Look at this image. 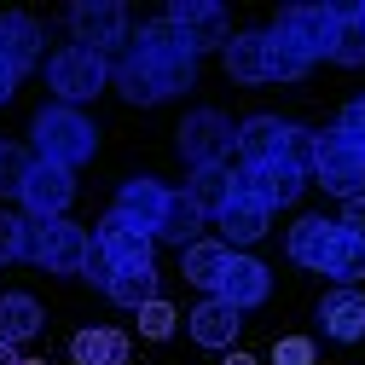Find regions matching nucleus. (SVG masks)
<instances>
[{
    "mask_svg": "<svg viewBox=\"0 0 365 365\" xmlns=\"http://www.w3.org/2000/svg\"><path fill=\"white\" fill-rule=\"evenodd\" d=\"M319 325L331 342H359L365 336V296L359 290H331L319 302Z\"/></svg>",
    "mask_w": 365,
    "mask_h": 365,
    "instance_id": "aec40b11",
    "label": "nucleus"
},
{
    "mask_svg": "<svg viewBox=\"0 0 365 365\" xmlns=\"http://www.w3.org/2000/svg\"><path fill=\"white\" fill-rule=\"evenodd\" d=\"M215 226H220V244L232 250V255H244L250 244H261V238H267L272 209H261V203H250V197H232V203L215 215Z\"/></svg>",
    "mask_w": 365,
    "mask_h": 365,
    "instance_id": "f3484780",
    "label": "nucleus"
},
{
    "mask_svg": "<svg viewBox=\"0 0 365 365\" xmlns=\"http://www.w3.org/2000/svg\"><path fill=\"white\" fill-rule=\"evenodd\" d=\"M336 226H342V232H354V238H365V197H348Z\"/></svg>",
    "mask_w": 365,
    "mask_h": 365,
    "instance_id": "e433bc0d",
    "label": "nucleus"
},
{
    "mask_svg": "<svg viewBox=\"0 0 365 365\" xmlns=\"http://www.w3.org/2000/svg\"><path fill=\"white\" fill-rule=\"evenodd\" d=\"M220 365H261V359H250V354H238V348H226V359Z\"/></svg>",
    "mask_w": 365,
    "mask_h": 365,
    "instance_id": "58836bf2",
    "label": "nucleus"
},
{
    "mask_svg": "<svg viewBox=\"0 0 365 365\" xmlns=\"http://www.w3.org/2000/svg\"><path fill=\"white\" fill-rule=\"evenodd\" d=\"M41 53H47V35H41V24L29 12H0V58H6L18 76L41 64Z\"/></svg>",
    "mask_w": 365,
    "mask_h": 365,
    "instance_id": "dca6fc26",
    "label": "nucleus"
},
{
    "mask_svg": "<svg viewBox=\"0 0 365 365\" xmlns=\"http://www.w3.org/2000/svg\"><path fill=\"white\" fill-rule=\"evenodd\" d=\"M307 70H313V64L290 47V41H279V35L267 29V81H302Z\"/></svg>",
    "mask_w": 365,
    "mask_h": 365,
    "instance_id": "c756f323",
    "label": "nucleus"
},
{
    "mask_svg": "<svg viewBox=\"0 0 365 365\" xmlns=\"http://www.w3.org/2000/svg\"><path fill=\"white\" fill-rule=\"evenodd\" d=\"M354 151H359V157H365V140H359V145H354Z\"/></svg>",
    "mask_w": 365,
    "mask_h": 365,
    "instance_id": "79ce46f5",
    "label": "nucleus"
},
{
    "mask_svg": "<svg viewBox=\"0 0 365 365\" xmlns=\"http://www.w3.org/2000/svg\"><path fill=\"white\" fill-rule=\"evenodd\" d=\"M81 279H93L99 290H110V279H116V267H110V255L87 238V261H81Z\"/></svg>",
    "mask_w": 365,
    "mask_h": 365,
    "instance_id": "72a5a7b5",
    "label": "nucleus"
},
{
    "mask_svg": "<svg viewBox=\"0 0 365 365\" xmlns=\"http://www.w3.org/2000/svg\"><path fill=\"white\" fill-rule=\"evenodd\" d=\"M47 87L58 93V105H70V110H81L93 93H105L110 87V58L105 53H93V47H58V53H47Z\"/></svg>",
    "mask_w": 365,
    "mask_h": 365,
    "instance_id": "7ed1b4c3",
    "label": "nucleus"
},
{
    "mask_svg": "<svg viewBox=\"0 0 365 365\" xmlns=\"http://www.w3.org/2000/svg\"><path fill=\"white\" fill-rule=\"evenodd\" d=\"M70 359L76 365H128V336L122 331H76Z\"/></svg>",
    "mask_w": 365,
    "mask_h": 365,
    "instance_id": "a878e982",
    "label": "nucleus"
},
{
    "mask_svg": "<svg viewBox=\"0 0 365 365\" xmlns=\"http://www.w3.org/2000/svg\"><path fill=\"white\" fill-rule=\"evenodd\" d=\"M215 296H220L226 307L250 313V307H261V302L272 296V272H267L255 255H232V261H226V272H220V284H215Z\"/></svg>",
    "mask_w": 365,
    "mask_h": 365,
    "instance_id": "4468645a",
    "label": "nucleus"
},
{
    "mask_svg": "<svg viewBox=\"0 0 365 365\" xmlns=\"http://www.w3.org/2000/svg\"><path fill=\"white\" fill-rule=\"evenodd\" d=\"M29 145H35L41 163H58V168L76 174L87 157L99 151V128L87 122L81 110H70V105H41L35 122H29Z\"/></svg>",
    "mask_w": 365,
    "mask_h": 365,
    "instance_id": "f03ea898",
    "label": "nucleus"
},
{
    "mask_svg": "<svg viewBox=\"0 0 365 365\" xmlns=\"http://www.w3.org/2000/svg\"><path fill=\"white\" fill-rule=\"evenodd\" d=\"M307 180L313 186H325L331 197H365V157L342 140V133L331 128V133H319L313 140V168H307Z\"/></svg>",
    "mask_w": 365,
    "mask_h": 365,
    "instance_id": "39448f33",
    "label": "nucleus"
},
{
    "mask_svg": "<svg viewBox=\"0 0 365 365\" xmlns=\"http://www.w3.org/2000/svg\"><path fill=\"white\" fill-rule=\"evenodd\" d=\"M272 365H313V342H307V336H284V342H272Z\"/></svg>",
    "mask_w": 365,
    "mask_h": 365,
    "instance_id": "f704fd0d",
    "label": "nucleus"
},
{
    "mask_svg": "<svg viewBox=\"0 0 365 365\" xmlns=\"http://www.w3.org/2000/svg\"><path fill=\"white\" fill-rule=\"evenodd\" d=\"M325 279H336V290H354L365 279V238H354V232L336 238V250L325 261Z\"/></svg>",
    "mask_w": 365,
    "mask_h": 365,
    "instance_id": "bb28decb",
    "label": "nucleus"
},
{
    "mask_svg": "<svg viewBox=\"0 0 365 365\" xmlns=\"http://www.w3.org/2000/svg\"><path fill=\"white\" fill-rule=\"evenodd\" d=\"M18 203H24V220H64V209L76 203V174L35 157L18 186Z\"/></svg>",
    "mask_w": 365,
    "mask_h": 365,
    "instance_id": "6e6552de",
    "label": "nucleus"
},
{
    "mask_svg": "<svg viewBox=\"0 0 365 365\" xmlns=\"http://www.w3.org/2000/svg\"><path fill=\"white\" fill-rule=\"evenodd\" d=\"M41 325H47V313H41V302L29 296V290H6L0 296V342H29V336H41Z\"/></svg>",
    "mask_w": 365,
    "mask_h": 365,
    "instance_id": "5701e85b",
    "label": "nucleus"
},
{
    "mask_svg": "<svg viewBox=\"0 0 365 365\" xmlns=\"http://www.w3.org/2000/svg\"><path fill=\"white\" fill-rule=\"evenodd\" d=\"M0 157H6V145H0Z\"/></svg>",
    "mask_w": 365,
    "mask_h": 365,
    "instance_id": "37998d69",
    "label": "nucleus"
},
{
    "mask_svg": "<svg viewBox=\"0 0 365 365\" xmlns=\"http://www.w3.org/2000/svg\"><path fill=\"white\" fill-rule=\"evenodd\" d=\"M336 133H342L348 145H359V140H365V93H359V99H348V105L336 110Z\"/></svg>",
    "mask_w": 365,
    "mask_h": 365,
    "instance_id": "473e14b6",
    "label": "nucleus"
},
{
    "mask_svg": "<svg viewBox=\"0 0 365 365\" xmlns=\"http://www.w3.org/2000/svg\"><path fill=\"white\" fill-rule=\"evenodd\" d=\"M284 133H290V122H279V116H244L238 133H232V151L244 163H267V157H279Z\"/></svg>",
    "mask_w": 365,
    "mask_h": 365,
    "instance_id": "412c9836",
    "label": "nucleus"
},
{
    "mask_svg": "<svg viewBox=\"0 0 365 365\" xmlns=\"http://www.w3.org/2000/svg\"><path fill=\"white\" fill-rule=\"evenodd\" d=\"M163 24H168L180 41H186L197 58L232 41V18H226V6H215V0H180V6L163 12Z\"/></svg>",
    "mask_w": 365,
    "mask_h": 365,
    "instance_id": "1a4fd4ad",
    "label": "nucleus"
},
{
    "mask_svg": "<svg viewBox=\"0 0 365 365\" xmlns=\"http://www.w3.org/2000/svg\"><path fill=\"white\" fill-rule=\"evenodd\" d=\"M336 64L359 70L365 64V0H354V6H342V35H336Z\"/></svg>",
    "mask_w": 365,
    "mask_h": 365,
    "instance_id": "cd10ccee",
    "label": "nucleus"
},
{
    "mask_svg": "<svg viewBox=\"0 0 365 365\" xmlns=\"http://www.w3.org/2000/svg\"><path fill=\"white\" fill-rule=\"evenodd\" d=\"M110 81L128 105H163L186 87H197V53L157 18L140 35H128V53L110 64Z\"/></svg>",
    "mask_w": 365,
    "mask_h": 365,
    "instance_id": "f257e3e1",
    "label": "nucleus"
},
{
    "mask_svg": "<svg viewBox=\"0 0 365 365\" xmlns=\"http://www.w3.org/2000/svg\"><path fill=\"white\" fill-rule=\"evenodd\" d=\"M336 238H342V226H336V220H325V215H307V220H296V226H290L284 250H290V261H296V267H307V272H325V261H331Z\"/></svg>",
    "mask_w": 365,
    "mask_h": 365,
    "instance_id": "2eb2a0df",
    "label": "nucleus"
},
{
    "mask_svg": "<svg viewBox=\"0 0 365 365\" xmlns=\"http://www.w3.org/2000/svg\"><path fill=\"white\" fill-rule=\"evenodd\" d=\"M105 296H110L116 307H133V313H140L145 302H157V267H140V272H116Z\"/></svg>",
    "mask_w": 365,
    "mask_h": 365,
    "instance_id": "c85d7f7f",
    "label": "nucleus"
},
{
    "mask_svg": "<svg viewBox=\"0 0 365 365\" xmlns=\"http://www.w3.org/2000/svg\"><path fill=\"white\" fill-rule=\"evenodd\" d=\"M238 307H226L220 296H209V302H197L192 313H186V331H192V342H203V348H232L238 342Z\"/></svg>",
    "mask_w": 365,
    "mask_h": 365,
    "instance_id": "6ab92c4d",
    "label": "nucleus"
},
{
    "mask_svg": "<svg viewBox=\"0 0 365 365\" xmlns=\"http://www.w3.org/2000/svg\"><path fill=\"white\" fill-rule=\"evenodd\" d=\"M220 64L238 87H267V29H238L220 47Z\"/></svg>",
    "mask_w": 365,
    "mask_h": 365,
    "instance_id": "a211bd4d",
    "label": "nucleus"
},
{
    "mask_svg": "<svg viewBox=\"0 0 365 365\" xmlns=\"http://www.w3.org/2000/svg\"><path fill=\"white\" fill-rule=\"evenodd\" d=\"M70 29H76V47H93V53H128V6L116 0H81L70 6Z\"/></svg>",
    "mask_w": 365,
    "mask_h": 365,
    "instance_id": "9b49d317",
    "label": "nucleus"
},
{
    "mask_svg": "<svg viewBox=\"0 0 365 365\" xmlns=\"http://www.w3.org/2000/svg\"><path fill=\"white\" fill-rule=\"evenodd\" d=\"M197 232H203V215H197V203H192L186 192H168V203H163V226H157V244L186 250V244H197Z\"/></svg>",
    "mask_w": 365,
    "mask_h": 365,
    "instance_id": "393cba45",
    "label": "nucleus"
},
{
    "mask_svg": "<svg viewBox=\"0 0 365 365\" xmlns=\"http://www.w3.org/2000/svg\"><path fill=\"white\" fill-rule=\"evenodd\" d=\"M0 365H18V348L12 342H0Z\"/></svg>",
    "mask_w": 365,
    "mask_h": 365,
    "instance_id": "ea45409f",
    "label": "nucleus"
},
{
    "mask_svg": "<svg viewBox=\"0 0 365 365\" xmlns=\"http://www.w3.org/2000/svg\"><path fill=\"white\" fill-rule=\"evenodd\" d=\"M29 163H35V157H24V151L6 145V157H0V192H18V186H24V174H29Z\"/></svg>",
    "mask_w": 365,
    "mask_h": 365,
    "instance_id": "c9c22d12",
    "label": "nucleus"
},
{
    "mask_svg": "<svg viewBox=\"0 0 365 365\" xmlns=\"http://www.w3.org/2000/svg\"><path fill=\"white\" fill-rule=\"evenodd\" d=\"M163 203H168V186H163V180H151V174H133V180H122V192H116L110 215H122V220L133 226V232L157 238V226H163Z\"/></svg>",
    "mask_w": 365,
    "mask_h": 365,
    "instance_id": "f8f14e48",
    "label": "nucleus"
},
{
    "mask_svg": "<svg viewBox=\"0 0 365 365\" xmlns=\"http://www.w3.org/2000/svg\"><path fill=\"white\" fill-rule=\"evenodd\" d=\"M186 197L197 203V215H203V220H215L226 203H232V163L192 168V180H186Z\"/></svg>",
    "mask_w": 365,
    "mask_h": 365,
    "instance_id": "b1692460",
    "label": "nucleus"
},
{
    "mask_svg": "<svg viewBox=\"0 0 365 365\" xmlns=\"http://www.w3.org/2000/svg\"><path fill=\"white\" fill-rule=\"evenodd\" d=\"M272 35L290 41V47L319 64V58H331L336 53V35H342V6H284L279 24H272Z\"/></svg>",
    "mask_w": 365,
    "mask_h": 365,
    "instance_id": "20e7f679",
    "label": "nucleus"
},
{
    "mask_svg": "<svg viewBox=\"0 0 365 365\" xmlns=\"http://www.w3.org/2000/svg\"><path fill=\"white\" fill-rule=\"evenodd\" d=\"M174 133H180V157H186L192 168H215V163L232 157V133H238V128L226 122L220 110L203 105V110H192L186 122H180Z\"/></svg>",
    "mask_w": 365,
    "mask_h": 365,
    "instance_id": "9d476101",
    "label": "nucleus"
},
{
    "mask_svg": "<svg viewBox=\"0 0 365 365\" xmlns=\"http://www.w3.org/2000/svg\"><path fill=\"white\" fill-rule=\"evenodd\" d=\"M307 192V174L279 163V157H267V163H238L232 168V197H250L261 209H290L296 197Z\"/></svg>",
    "mask_w": 365,
    "mask_h": 365,
    "instance_id": "423d86ee",
    "label": "nucleus"
},
{
    "mask_svg": "<svg viewBox=\"0 0 365 365\" xmlns=\"http://www.w3.org/2000/svg\"><path fill=\"white\" fill-rule=\"evenodd\" d=\"M93 244L110 255V267H116V272H140V267H157V261H151V255H157V238L133 232V226H128L122 215H105V220H99Z\"/></svg>",
    "mask_w": 365,
    "mask_h": 365,
    "instance_id": "ddd939ff",
    "label": "nucleus"
},
{
    "mask_svg": "<svg viewBox=\"0 0 365 365\" xmlns=\"http://www.w3.org/2000/svg\"><path fill=\"white\" fill-rule=\"evenodd\" d=\"M18 365H47V359H18Z\"/></svg>",
    "mask_w": 365,
    "mask_h": 365,
    "instance_id": "a19ab883",
    "label": "nucleus"
},
{
    "mask_svg": "<svg viewBox=\"0 0 365 365\" xmlns=\"http://www.w3.org/2000/svg\"><path fill=\"white\" fill-rule=\"evenodd\" d=\"M24 261L47 267V272H81V261H87V232H81L76 220H29Z\"/></svg>",
    "mask_w": 365,
    "mask_h": 365,
    "instance_id": "0eeeda50",
    "label": "nucleus"
},
{
    "mask_svg": "<svg viewBox=\"0 0 365 365\" xmlns=\"http://www.w3.org/2000/svg\"><path fill=\"white\" fill-rule=\"evenodd\" d=\"M18 81H24V76H18V70H12L6 58H0V105H6V99L18 93Z\"/></svg>",
    "mask_w": 365,
    "mask_h": 365,
    "instance_id": "4c0bfd02",
    "label": "nucleus"
},
{
    "mask_svg": "<svg viewBox=\"0 0 365 365\" xmlns=\"http://www.w3.org/2000/svg\"><path fill=\"white\" fill-rule=\"evenodd\" d=\"M226 261H232V250H226L220 238H197V244L180 250V272H186V284H197V290H209V296H215V284H220Z\"/></svg>",
    "mask_w": 365,
    "mask_h": 365,
    "instance_id": "4be33fe9",
    "label": "nucleus"
},
{
    "mask_svg": "<svg viewBox=\"0 0 365 365\" xmlns=\"http://www.w3.org/2000/svg\"><path fill=\"white\" fill-rule=\"evenodd\" d=\"M174 325H180V313H174L163 296L140 307V336H151V342H168V336H174Z\"/></svg>",
    "mask_w": 365,
    "mask_h": 365,
    "instance_id": "7c9ffc66",
    "label": "nucleus"
},
{
    "mask_svg": "<svg viewBox=\"0 0 365 365\" xmlns=\"http://www.w3.org/2000/svg\"><path fill=\"white\" fill-rule=\"evenodd\" d=\"M24 238H29V220L0 209V261H24Z\"/></svg>",
    "mask_w": 365,
    "mask_h": 365,
    "instance_id": "2f4dec72",
    "label": "nucleus"
}]
</instances>
